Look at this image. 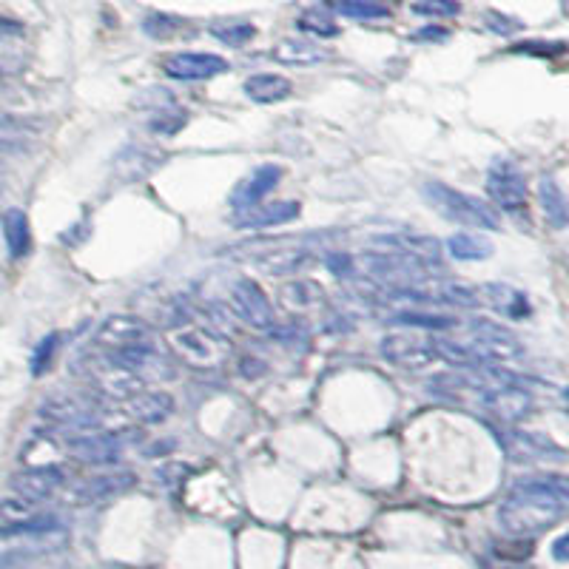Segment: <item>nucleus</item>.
<instances>
[{
	"label": "nucleus",
	"mask_w": 569,
	"mask_h": 569,
	"mask_svg": "<svg viewBox=\"0 0 569 569\" xmlns=\"http://www.w3.org/2000/svg\"><path fill=\"white\" fill-rule=\"evenodd\" d=\"M569 507V481L564 476H530L515 481L504 504L498 507V524L513 538H533L564 521Z\"/></svg>",
	"instance_id": "obj_1"
},
{
	"label": "nucleus",
	"mask_w": 569,
	"mask_h": 569,
	"mask_svg": "<svg viewBox=\"0 0 569 569\" xmlns=\"http://www.w3.org/2000/svg\"><path fill=\"white\" fill-rule=\"evenodd\" d=\"M422 197L447 222H456V225H467V228H478V231H496L498 228V211L490 202L478 200L473 194H464L459 188H450V185L439 183V180H430L422 185Z\"/></svg>",
	"instance_id": "obj_2"
},
{
	"label": "nucleus",
	"mask_w": 569,
	"mask_h": 569,
	"mask_svg": "<svg viewBox=\"0 0 569 569\" xmlns=\"http://www.w3.org/2000/svg\"><path fill=\"white\" fill-rule=\"evenodd\" d=\"M356 268H362L365 274L373 276L376 282H385L387 291H399V288H416L427 279V265L419 259L407 257L396 248H379V251H365L356 259Z\"/></svg>",
	"instance_id": "obj_3"
},
{
	"label": "nucleus",
	"mask_w": 569,
	"mask_h": 569,
	"mask_svg": "<svg viewBox=\"0 0 569 569\" xmlns=\"http://www.w3.org/2000/svg\"><path fill=\"white\" fill-rule=\"evenodd\" d=\"M171 348L188 368L220 370L228 362L231 342L205 328H177L171 333Z\"/></svg>",
	"instance_id": "obj_4"
},
{
	"label": "nucleus",
	"mask_w": 569,
	"mask_h": 569,
	"mask_svg": "<svg viewBox=\"0 0 569 569\" xmlns=\"http://www.w3.org/2000/svg\"><path fill=\"white\" fill-rule=\"evenodd\" d=\"M40 416L63 430L86 433V430H97V424L103 419V404L92 393H60L40 404Z\"/></svg>",
	"instance_id": "obj_5"
},
{
	"label": "nucleus",
	"mask_w": 569,
	"mask_h": 569,
	"mask_svg": "<svg viewBox=\"0 0 569 569\" xmlns=\"http://www.w3.org/2000/svg\"><path fill=\"white\" fill-rule=\"evenodd\" d=\"M470 350L476 353L478 365H498L521 356V342L510 328L490 322V319H473L470 322Z\"/></svg>",
	"instance_id": "obj_6"
},
{
	"label": "nucleus",
	"mask_w": 569,
	"mask_h": 569,
	"mask_svg": "<svg viewBox=\"0 0 569 569\" xmlns=\"http://www.w3.org/2000/svg\"><path fill=\"white\" fill-rule=\"evenodd\" d=\"M231 308L251 331L268 333L276 328L274 305L254 279H237L231 285Z\"/></svg>",
	"instance_id": "obj_7"
},
{
	"label": "nucleus",
	"mask_w": 569,
	"mask_h": 569,
	"mask_svg": "<svg viewBox=\"0 0 569 569\" xmlns=\"http://www.w3.org/2000/svg\"><path fill=\"white\" fill-rule=\"evenodd\" d=\"M487 197L493 200L496 208L507 211V214H521L527 211V180L524 174L507 163V160H496L490 171H487Z\"/></svg>",
	"instance_id": "obj_8"
},
{
	"label": "nucleus",
	"mask_w": 569,
	"mask_h": 569,
	"mask_svg": "<svg viewBox=\"0 0 569 569\" xmlns=\"http://www.w3.org/2000/svg\"><path fill=\"white\" fill-rule=\"evenodd\" d=\"M498 444L515 464H530V461L564 459V447L555 444L550 436L535 433V430H521V427H504L498 430Z\"/></svg>",
	"instance_id": "obj_9"
},
{
	"label": "nucleus",
	"mask_w": 569,
	"mask_h": 569,
	"mask_svg": "<svg viewBox=\"0 0 569 569\" xmlns=\"http://www.w3.org/2000/svg\"><path fill=\"white\" fill-rule=\"evenodd\" d=\"M379 348L390 365L402 370H424L439 359L433 350V342L419 333H387Z\"/></svg>",
	"instance_id": "obj_10"
},
{
	"label": "nucleus",
	"mask_w": 569,
	"mask_h": 569,
	"mask_svg": "<svg viewBox=\"0 0 569 569\" xmlns=\"http://www.w3.org/2000/svg\"><path fill=\"white\" fill-rule=\"evenodd\" d=\"M94 348L106 350V353H114V350L131 348V345H143V342H151V328H148L143 319L137 316H126V313H117V316H109L92 336Z\"/></svg>",
	"instance_id": "obj_11"
},
{
	"label": "nucleus",
	"mask_w": 569,
	"mask_h": 569,
	"mask_svg": "<svg viewBox=\"0 0 569 569\" xmlns=\"http://www.w3.org/2000/svg\"><path fill=\"white\" fill-rule=\"evenodd\" d=\"M231 69V63L220 55L211 52H177L163 60V74L171 80H183V83H197V80H211L217 74H225Z\"/></svg>",
	"instance_id": "obj_12"
},
{
	"label": "nucleus",
	"mask_w": 569,
	"mask_h": 569,
	"mask_svg": "<svg viewBox=\"0 0 569 569\" xmlns=\"http://www.w3.org/2000/svg\"><path fill=\"white\" fill-rule=\"evenodd\" d=\"M123 433H106V430H86L80 436L69 439V450L74 459H80L89 467H106L123 456Z\"/></svg>",
	"instance_id": "obj_13"
},
{
	"label": "nucleus",
	"mask_w": 569,
	"mask_h": 569,
	"mask_svg": "<svg viewBox=\"0 0 569 569\" xmlns=\"http://www.w3.org/2000/svg\"><path fill=\"white\" fill-rule=\"evenodd\" d=\"M63 470L57 467V464H29L26 470H20L12 476V490H15V496L23 498V501H46V498H52L63 487Z\"/></svg>",
	"instance_id": "obj_14"
},
{
	"label": "nucleus",
	"mask_w": 569,
	"mask_h": 569,
	"mask_svg": "<svg viewBox=\"0 0 569 569\" xmlns=\"http://www.w3.org/2000/svg\"><path fill=\"white\" fill-rule=\"evenodd\" d=\"M279 180H282V168L271 166V163L259 166L251 177H245V180L231 191V197H228L231 208H234L237 214L248 211V208H254V205H259V202L271 194V188H276Z\"/></svg>",
	"instance_id": "obj_15"
},
{
	"label": "nucleus",
	"mask_w": 569,
	"mask_h": 569,
	"mask_svg": "<svg viewBox=\"0 0 569 569\" xmlns=\"http://www.w3.org/2000/svg\"><path fill=\"white\" fill-rule=\"evenodd\" d=\"M126 413L134 424H160L174 413V399L166 390H146L134 393L126 402Z\"/></svg>",
	"instance_id": "obj_16"
},
{
	"label": "nucleus",
	"mask_w": 569,
	"mask_h": 569,
	"mask_svg": "<svg viewBox=\"0 0 569 569\" xmlns=\"http://www.w3.org/2000/svg\"><path fill=\"white\" fill-rule=\"evenodd\" d=\"M478 302L493 308L507 319H524L530 313L527 296L515 291L513 285H501V282H490V285H478Z\"/></svg>",
	"instance_id": "obj_17"
},
{
	"label": "nucleus",
	"mask_w": 569,
	"mask_h": 569,
	"mask_svg": "<svg viewBox=\"0 0 569 569\" xmlns=\"http://www.w3.org/2000/svg\"><path fill=\"white\" fill-rule=\"evenodd\" d=\"M299 202L294 200H276L268 202V205H254L248 211H242L237 220V228H254V231H262V228H274V225H285L299 217Z\"/></svg>",
	"instance_id": "obj_18"
},
{
	"label": "nucleus",
	"mask_w": 569,
	"mask_h": 569,
	"mask_svg": "<svg viewBox=\"0 0 569 569\" xmlns=\"http://www.w3.org/2000/svg\"><path fill=\"white\" fill-rule=\"evenodd\" d=\"M242 92H245L248 100H254V103L271 106V103H282V100H288L291 92H294V86H291V80H288V77H282V74L259 72V74H251V77L242 83Z\"/></svg>",
	"instance_id": "obj_19"
},
{
	"label": "nucleus",
	"mask_w": 569,
	"mask_h": 569,
	"mask_svg": "<svg viewBox=\"0 0 569 569\" xmlns=\"http://www.w3.org/2000/svg\"><path fill=\"white\" fill-rule=\"evenodd\" d=\"M271 57L282 66H316L322 60H328V52L313 43V40H302V37H288V40H279Z\"/></svg>",
	"instance_id": "obj_20"
},
{
	"label": "nucleus",
	"mask_w": 569,
	"mask_h": 569,
	"mask_svg": "<svg viewBox=\"0 0 569 569\" xmlns=\"http://www.w3.org/2000/svg\"><path fill=\"white\" fill-rule=\"evenodd\" d=\"M382 245L419 259L422 265H439L441 262V242L433 237H424V234H396V237L382 239Z\"/></svg>",
	"instance_id": "obj_21"
},
{
	"label": "nucleus",
	"mask_w": 569,
	"mask_h": 569,
	"mask_svg": "<svg viewBox=\"0 0 569 569\" xmlns=\"http://www.w3.org/2000/svg\"><path fill=\"white\" fill-rule=\"evenodd\" d=\"M3 239H6V248H9L12 259H23L32 251V225H29L26 211L9 208L3 214Z\"/></svg>",
	"instance_id": "obj_22"
},
{
	"label": "nucleus",
	"mask_w": 569,
	"mask_h": 569,
	"mask_svg": "<svg viewBox=\"0 0 569 569\" xmlns=\"http://www.w3.org/2000/svg\"><path fill=\"white\" fill-rule=\"evenodd\" d=\"M134 473H126V470H117V473H106V476H97L92 481H86L80 487V498L83 501H109L114 496H123L126 490L134 487Z\"/></svg>",
	"instance_id": "obj_23"
},
{
	"label": "nucleus",
	"mask_w": 569,
	"mask_h": 569,
	"mask_svg": "<svg viewBox=\"0 0 569 569\" xmlns=\"http://www.w3.org/2000/svg\"><path fill=\"white\" fill-rule=\"evenodd\" d=\"M538 200L544 208V217L550 222L555 231H564L569 220L567 200H564V188L558 185L555 177H541L538 180Z\"/></svg>",
	"instance_id": "obj_24"
},
{
	"label": "nucleus",
	"mask_w": 569,
	"mask_h": 569,
	"mask_svg": "<svg viewBox=\"0 0 569 569\" xmlns=\"http://www.w3.org/2000/svg\"><path fill=\"white\" fill-rule=\"evenodd\" d=\"M447 251L459 262H481V259H490L496 254V245L484 234H453L447 239Z\"/></svg>",
	"instance_id": "obj_25"
},
{
	"label": "nucleus",
	"mask_w": 569,
	"mask_h": 569,
	"mask_svg": "<svg viewBox=\"0 0 569 569\" xmlns=\"http://www.w3.org/2000/svg\"><path fill=\"white\" fill-rule=\"evenodd\" d=\"M63 535V533H57ZM57 535H46V538H32L29 544H20V547H9V550H0V569H20L26 564H32L35 558L46 555L49 550H55L60 544H49V538Z\"/></svg>",
	"instance_id": "obj_26"
},
{
	"label": "nucleus",
	"mask_w": 569,
	"mask_h": 569,
	"mask_svg": "<svg viewBox=\"0 0 569 569\" xmlns=\"http://www.w3.org/2000/svg\"><path fill=\"white\" fill-rule=\"evenodd\" d=\"M160 166V157H154V154H148L143 148H129V151H123L120 157H117V163H114V171L120 174L123 171V180H143L146 174H151L154 168Z\"/></svg>",
	"instance_id": "obj_27"
},
{
	"label": "nucleus",
	"mask_w": 569,
	"mask_h": 569,
	"mask_svg": "<svg viewBox=\"0 0 569 569\" xmlns=\"http://www.w3.org/2000/svg\"><path fill=\"white\" fill-rule=\"evenodd\" d=\"M279 299H282V302H285V308H291V311H308V308H313V305L322 299V291H319L313 282H305V279H291V282H285V285H282Z\"/></svg>",
	"instance_id": "obj_28"
},
{
	"label": "nucleus",
	"mask_w": 569,
	"mask_h": 569,
	"mask_svg": "<svg viewBox=\"0 0 569 569\" xmlns=\"http://www.w3.org/2000/svg\"><path fill=\"white\" fill-rule=\"evenodd\" d=\"M211 37H217L220 43L231 46V49H242L245 43H251L257 37V26L254 23H242V20H222V23H211Z\"/></svg>",
	"instance_id": "obj_29"
},
{
	"label": "nucleus",
	"mask_w": 569,
	"mask_h": 569,
	"mask_svg": "<svg viewBox=\"0 0 569 569\" xmlns=\"http://www.w3.org/2000/svg\"><path fill=\"white\" fill-rule=\"evenodd\" d=\"M393 325H407V328H422V331H447L456 328L459 322L453 316H441V313H419V311H399L390 316Z\"/></svg>",
	"instance_id": "obj_30"
},
{
	"label": "nucleus",
	"mask_w": 569,
	"mask_h": 569,
	"mask_svg": "<svg viewBox=\"0 0 569 569\" xmlns=\"http://www.w3.org/2000/svg\"><path fill=\"white\" fill-rule=\"evenodd\" d=\"M336 15L350 20H385L390 18V9L376 0H336L333 3Z\"/></svg>",
	"instance_id": "obj_31"
},
{
	"label": "nucleus",
	"mask_w": 569,
	"mask_h": 569,
	"mask_svg": "<svg viewBox=\"0 0 569 569\" xmlns=\"http://www.w3.org/2000/svg\"><path fill=\"white\" fill-rule=\"evenodd\" d=\"M183 26H185L183 18L168 15V12H151V15L143 18V32H146L151 40H168V37L177 35Z\"/></svg>",
	"instance_id": "obj_32"
},
{
	"label": "nucleus",
	"mask_w": 569,
	"mask_h": 569,
	"mask_svg": "<svg viewBox=\"0 0 569 569\" xmlns=\"http://www.w3.org/2000/svg\"><path fill=\"white\" fill-rule=\"evenodd\" d=\"M311 262V254L308 251H296V254H271V259H262V268L268 274L288 276L296 274L299 268H305Z\"/></svg>",
	"instance_id": "obj_33"
},
{
	"label": "nucleus",
	"mask_w": 569,
	"mask_h": 569,
	"mask_svg": "<svg viewBox=\"0 0 569 569\" xmlns=\"http://www.w3.org/2000/svg\"><path fill=\"white\" fill-rule=\"evenodd\" d=\"M296 29L316 37L339 35V26H336L328 15H322V12H305V15H299V18H296Z\"/></svg>",
	"instance_id": "obj_34"
},
{
	"label": "nucleus",
	"mask_w": 569,
	"mask_h": 569,
	"mask_svg": "<svg viewBox=\"0 0 569 569\" xmlns=\"http://www.w3.org/2000/svg\"><path fill=\"white\" fill-rule=\"evenodd\" d=\"M185 123H188V114L183 109H163L154 114V120L148 123V129L154 131V134H160V137H171V134H177V131L183 129Z\"/></svg>",
	"instance_id": "obj_35"
},
{
	"label": "nucleus",
	"mask_w": 569,
	"mask_h": 569,
	"mask_svg": "<svg viewBox=\"0 0 569 569\" xmlns=\"http://www.w3.org/2000/svg\"><path fill=\"white\" fill-rule=\"evenodd\" d=\"M57 345H60V333H49V336H43L37 342L35 353H32V376H43L49 370L57 353Z\"/></svg>",
	"instance_id": "obj_36"
},
{
	"label": "nucleus",
	"mask_w": 569,
	"mask_h": 569,
	"mask_svg": "<svg viewBox=\"0 0 569 569\" xmlns=\"http://www.w3.org/2000/svg\"><path fill=\"white\" fill-rule=\"evenodd\" d=\"M413 12L424 18H456L461 12L459 0H416Z\"/></svg>",
	"instance_id": "obj_37"
},
{
	"label": "nucleus",
	"mask_w": 569,
	"mask_h": 569,
	"mask_svg": "<svg viewBox=\"0 0 569 569\" xmlns=\"http://www.w3.org/2000/svg\"><path fill=\"white\" fill-rule=\"evenodd\" d=\"M439 299L444 305H453V308H481L478 291L467 288V285H447L439 291Z\"/></svg>",
	"instance_id": "obj_38"
},
{
	"label": "nucleus",
	"mask_w": 569,
	"mask_h": 569,
	"mask_svg": "<svg viewBox=\"0 0 569 569\" xmlns=\"http://www.w3.org/2000/svg\"><path fill=\"white\" fill-rule=\"evenodd\" d=\"M564 49H567L564 43H535V40H530V43H518V46H513L510 52H515V55L547 57V55H561Z\"/></svg>",
	"instance_id": "obj_39"
},
{
	"label": "nucleus",
	"mask_w": 569,
	"mask_h": 569,
	"mask_svg": "<svg viewBox=\"0 0 569 569\" xmlns=\"http://www.w3.org/2000/svg\"><path fill=\"white\" fill-rule=\"evenodd\" d=\"M484 23H487V29L496 32V35H513V32L521 29V20L510 18V15H501V12H487V15H484Z\"/></svg>",
	"instance_id": "obj_40"
},
{
	"label": "nucleus",
	"mask_w": 569,
	"mask_h": 569,
	"mask_svg": "<svg viewBox=\"0 0 569 569\" xmlns=\"http://www.w3.org/2000/svg\"><path fill=\"white\" fill-rule=\"evenodd\" d=\"M325 262H328V268H331L339 279H350L353 271H356V259L348 257V254H331Z\"/></svg>",
	"instance_id": "obj_41"
},
{
	"label": "nucleus",
	"mask_w": 569,
	"mask_h": 569,
	"mask_svg": "<svg viewBox=\"0 0 569 569\" xmlns=\"http://www.w3.org/2000/svg\"><path fill=\"white\" fill-rule=\"evenodd\" d=\"M26 35V23L18 18H9V15H0V43L6 40H18Z\"/></svg>",
	"instance_id": "obj_42"
},
{
	"label": "nucleus",
	"mask_w": 569,
	"mask_h": 569,
	"mask_svg": "<svg viewBox=\"0 0 569 569\" xmlns=\"http://www.w3.org/2000/svg\"><path fill=\"white\" fill-rule=\"evenodd\" d=\"M447 37H450V32L441 29V26H424V29H419V32L413 35V40H416V43H444Z\"/></svg>",
	"instance_id": "obj_43"
},
{
	"label": "nucleus",
	"mask_w": 569,
	"mask_h": 569,
	"mask_svg": "<svg viewBox=\"0 0 569 569\" xmlns=\"http://www.w3.org/2000/svg\"><path fill=\"white\" fill-rule=\"evenodd\" d=\"M239 370H242V376L257 379V376H262V373L268 370V365H265V362H259V359H242V362H239Z\"/></svg>",
	"instance_id": "obj_44"
},
{
	"label": "nucleus",
	"mask_w": 569,
	"mask_h": 569,
	"mask_svg": "<svg viewBox=\"0 0 569 569\" xmlns=\"http://www.w3.org/2000/svg\"><path fill=\"white\" fill-rule=\"evenodd\" d=\"M567 544H569V535H561L558 541H555V547H552V552H555V561H567Z\"/></svg>",
	"instance_id": "obj_45"
},
{
	"label": "nucleus",
	"mask_w": 569,
	"mask_h": 569,
	"mask_svg": "<svg viewBox=\"0 0 569 569\" xmlns=\"http://www.w3.org/2000/svg\"><path fill=\"white\" fill-rule=\"evenodd\" d=\"M0 191H3V188H0Z\"/></svg>",
	"instance_id": "obj_46"
}]
</instances>
